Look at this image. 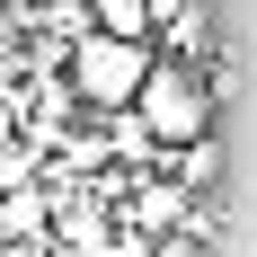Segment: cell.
<instances>
[{
	"mask_svg": "<svg viewBox=\"0 0 257 257\" xmlns=\"http://www.w3.org/2000/svg\"><path fill=\"white\" fill-rule=\"evenodd\" d=\"M151 62H160V45L151 36H115V27H89L71 45V89L89 106H133L142 98V80H151Z\"/></svg>",
	"mask_w": 257,
	"mask_h": 257,
	"instance_id": "cell-1",
	"label": "cell"
},
{
	"mask_svg": "<svg viewBox=\"0 0 257 257\" xmlns=\"http://www.w3.org/2000/svg\"><path fill=\"white\" fill-rule=\"evenodd\" d=\"M142 124L169 142V151H186V142H204L213 133V80L195 71V62H178V53H160L151 62V80H142Z\"/></svg>",
	"mask_w": 257,
	"mask_h": 257,
	"instance_id": "cell-2",
	"label": "cell"
},
{
	"mask_svg": "<svg viewBox=\"0 0 257 257\" xmlns=\"http://www.w3.org/2000/svg\"><path fill=\"white\" fill-rule=\"evenodd\" d=\"M89 18L115 27V36H151V27H160V0H89ZM151 45H160V36H151Z\"/></svg>",
	"mask_w": 257,
	"mask_h": 257,
	"instance_id": "cell-4",
	"label": "cell"
},
{
	"mask_svg": "<svg viewBox=\"0 0 257 257\" xmlns=\"http://www.w3.org/2000/svg\"><path fill=\"white\" fill-rule=\"evenodd\" d=\"M160 53H178V62H195V71L222 53V27H213V9H204V0H178V9H160Z\"/></svg>",
	"mask_w": 257,
	"mask_h": 257,
	"instance_id": "cell-3",
	"label": "cell"
}]
</instances>
